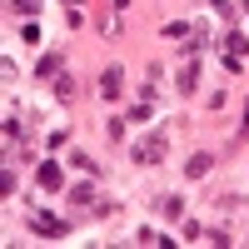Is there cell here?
I'll list each match as a JSON object with an SVG mask.
<instances>
[{"label":"cell","instance_id":"obj_6","mask_svg":"<svg viewBox=\"0 0 249 249\" xmlns=\"http://www.w3.org/2000/svg\"><path fill=\"white\" fill-rule=\"evenodd\" d=\"M195 80H199V65H195V55H190V60L179 65V80H175V90H179V95H190V90H195Z\"/></svg>","mask_w":249,"mask_h":249},{"label":"cell","instance_id":"obj_8","mask_svg":"<svg viewBox=\"0 0 249 249\" xmlns=\"http://www.w3.org/2000/svg\"><path fill=\"white\" fill-rule=\"evenodd\" d=\"M160 214H164V219H179V214H184V199H179V195H160Z\"/></svg>","mask_w":249,"mask_h":249},{"label":"cell","instance_id":"obj_1","mask_svg":"<svg viewBox=\"0 0 249 249\" xmlns=\"http://www.w3.org/2000/svg\"><path fill=\"white\" fill-rule=\"evenodd\" d=\"M219 55H224V70L239 75L244 60H249V40H244V30H224V35H219Z\"/></svg>","mask_w":249,"mask_h":249},{"label":"cell","instance_id":"obj_10","mask_svg":"<svg viewBox=\"0 0 249 249\" xmlns=\"http://www.w3.org/2000/svg\"><path fill=\"white\" fill-rule=\"evenodd\" d=\"M70 199H75V204H90V199H95V190H90V184H75Z\"/></svg>","mask_w":249,"mask_h":249},{"label":"cell","instance_id":"obj_9","mask_svg":"<svg viewBox=\"0 0 249 249\" xmlns=\"http://www.w3.org/2000/svg\"><path fill=\"white\" fill-rule=\"evenodd\" d=\"M40 184H45V190H60V164H55V160L40 164Z\"/></svg>","mask_w":249,"mask_h":249},{"label":"cell","instance_id":"obj_12","mask_svg":"<svg viewBox=\"0 0 249 249\" xmlns=\"http://www.w3.org/2000/svg\"><path fill=\"white\" fill-rule=\"evenodd\" d=\"M244 124H249V105H244Z\"/></svg>","mask_w":249,"mask_h":249},{"label":"cell","instance_id":"obj_2","mask_svg":"<svg viewBox=\"0 0 249 249\" xmlns=\"http://www.w3.org/2000/svg\"><path fill=\"white\" fill-rule=\"evenodd\" d=\"M164 155H170V140H164V135H150V140L130 144V160H135V164H160Z\"/></svg>","mask_w":249,"mask_h":249},{"label":"cell","instance_id":"obj_11","mask_svg":"<svg viewBox=\"0 0 249 249\" xmlns=\"http://www.w3.org/2000/svg\"><path fill=\"white\" fill-rule=\"evenodd\" d=\"M210 244H214V249H230L234 239H230V234H224V230H210Z\"/></svg>","mask_w":249,"mask_h":249},{"label":"cell","instance_id":"obj_13","mask_svg":"<svg viewBox=\"0 0 249 249\" xmlns=\"http://www.w3.org/2000/svg\"><path fill=\"white\" fill-rule=\"evenodd\" d=\"M214 5H219V0H214Z\"/></svg>","mask_w":249,"mask_h":249},{"label":"cell","instance_id":"obj_5","mask_svg":"<svg viewBox=\"0 0 249 249\" xmlns=\"http://www.w3.org/2000/svg\"><path fill=\"white\" fill-rule=\"evenodd\" d=\"M40 80H60V75H65V55H60V50H50L45 60H40V70H35Z\"/></svg>","mask_w":249,"mask_h":249},{"label":"cell","instance_id":"obj_7","mask_svg":"<svg viewBox=\"0 0 249 249\" xmlns=\"http://www.w3.org/2000/svg\"><path fill=\"white\" fill-rule=\"evenodd\" d=\"M210 164H214V155H190L184 175H190V179H204V175H210Z\"/></svg>","mask_w":249,"mask_h":249},{"label":"cell","instance_id":"obj_3","mask_svg":"<svg viewBox=\"0 0 249 249\" xmlns=\"http://www.w3.org/2000/svg\"><path fill=\"white\" fill-rule=\"evenodd\" d=\"M120 90H124V70H105V75H100V95H105V100H120Z\"/></svg>","mask_w":249,"mask_h":249},{"label":"cell","instance_id":"obj_4","mask_svg":"<svg viewBox=\"0 0 249 249\" xmlns=\"http://www.w3.org/2000/svg\"><path fill=\"white\" fill-rule=\"evenodd\" d=\"M30 230H35V234H65L70 224H65V219H55V214H30Z\"/></svg>","mask_w":249,"mask_h":249}]
</instances>
